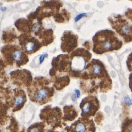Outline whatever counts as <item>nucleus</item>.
Returning <instances> with one entry per match:
<instances>
[{"label": "nucleus", "instance_id": "nucleus-17", "mask_svg": "<svg viewBox=\"0 0 132 132\" xmlns=\"http://www.w3.org/2000/svg\"><path fill=\"white\" fill-rule=\"evenodd\" d=\"M130 67L131 69L132 70V60H131V61H130Z\"/></svg>", "mask_w": 132, "mask_h": 132}, {"label": "nucleus", "instance_id": "nucleus-12", "mask_svg": "<svg viewBox=\"0 0 132 132\" xmlns=\"http://www.w3.org/2000/svg\"><path fill=\"white\" fill-rule=\"evenodd\" d=\"M87 15V13H81L80 14H78L77 16H76L75 18V21L77 22L79 20L82 19L83 17Z\"/></svg>", "mask_w": 132, "mask_h": 132}, {"label": "nucleus", "instance_id": "nucleus-1", "mask_svg": "<svg viewBox=\"0 0 132 132\" xmlns=\"http://www.w3.org/2000/svg\"><path fill=\"white\" fill-rule=\"evenodd\" d=\"M94 43L93 51L96 53L118 49L122 42L116 36L115 34L110 30H104L96 34L93 38Z\"/></svg>", "mask_w": 132, "mask_h": 132}, {"label": "nucleus", "instance_id": "nucleus-14", "mask_svg": "<svg viewBox=\"0 0 132 132\" xmlns=\"http://www.w3.org/2000/svg\"><path fill=\"white\" fill-rule=\"evenodd\" d=\"M47 57H48L47 54H42V55H41L40 58H39V64H42L44 59H45L46 58H47Z\"/></svg>", "mask_w": 132, "mask_h": 132}, {"label": "nucleus", "instance_id": "nucleus-11", "mask_svg": "<svg viewBox=\"0 0 132 132\" xmlns=\"http://www.w3.org/2000/svg\"><path fill=\"white\" fill-rule=\"evenodd\" d=\"M124 100L125 103L127 105H130L132 104V100L130 99V98L128 96H126L125 98H124Z\"/></svg>", "mask_w": 132, "mask_h": 132}, {"label": "nucleus", "instance_id": "nucleus-3", "mask_svg": "<svg viewBox=\"0 0 132 132\" xmlns=\"http://www.w3.org/2000/svg\"><path fill=\"white\" fill-rule=\"evenodd\" d=\"M74 53L75 55L72 58L71 62V70L72 71L76 72L77 73L81 72L85 69L87 61L90 58L91 55L84 57L82 53L77 52V51Z\"/></svg>", "mask_w": 132, "mask_h": 132}, {"label": "nucleus", "instance_id": "nucleus-15", "mask_svg": "<svg viewBox=\"0 0 132 132\" xmlns=\"http://www.w3.org/2000/svg\"><path fill=\"white\" fill-rule=\"evenodd\" d=\"M75 94H76V96H77V98H78V97H79V96L80 95V91H79L78 90H75Z\"/></svg>", "mask_w": 132, "mask_h": 132}, {"label": "nucleus", "instance_id": "nucleus-5", "mask_svg": "<svg viewBox=\"0 0 132 132\" xmlns=\"http://www.w3.org/2000/svg\"><path fill=\"white\" fill-rule=\"evenodd\" d=\"M23 47L26 52L33 53L41 47V44L34 37L28 38L23 40Z\"/></svg>", "mask_w": 132, "mask_h": 132}, {"label": "nucleus", "instance_id": "nucleus-6", "mask_svg": "<svg viewBox=\"0 0 132 132\" xmlns=\"http://www.w3.org/2000/svg\"><path fill=\"white\" fill-rule=\"evenodd\" d=\"M11 58H12L13 60L16 61L18 66L24 65L28 61L27 56L19 49H15L14 51H13V53L11 54Z\"/></svg>", "mask_w": 132, "mask_h": 132}, {"label": "nucleus", "instance_id": "nucleus-16", "mask_svg": "<svg viewBox=\"0 0 132 132\" xmlns=\"http://www.w3.org/2000/svg\"><path fill=\"white\" fill-rule=\"evenodd\" d=\"M129 132H132V124L129 126Z\"/></svg>", "mask_w": 132, "mask_h": 132}, {"label": "nucleus", "instance_id": "nucleus-2", "mask_svg": "<svg viewBox=\"0 0 132 132\" xmlns=\"http://www.w3.org/2000/svg\"><path fill=\"white\" fill-rule=\"evenodd\" d=\"M110 23L126 42L132 41V25L121 15L109 18Z\"/></svg>", "mask_w": 132, "mask_h": 132}, {"label": "nucleus", "instance_id": "nucleus-7", "mask_svg": "<svg viewBox=\"0 0 132 132\" xmlns=\"http://www.w3.org/2000/svg\"><path fill=\"white\" fill-rule=\"evenodd\" d=\"M52 92L48 88H40L37 90L36 94L34 98L36 101L38 102H45L49 99L50 94Z\"/></svg>", "mask_w": 132, "mask_h": 132}, {"label": "nucleus", "instance_id": "nucleus-9", "mask_svg": "<svg viewBox=\"0 0 132 132\" xmlns=\"http://www.w3.org/2000/svg\"><path fill=\"white\" fill-rule=\"evenodd\" d=\"M89 129L88 125L83 122L76 123L75 127V132H87Z\"/></svg>", "mask_w": 132, "mask_h": 132}, {"label": "nucleus", "instance_id": "nucleus-10", "mask_svg": "<svg viewBox=\"0 0 132 132\" xmlns=\"http://www.w3.org/2000/svg\"><path fill=\"white\" fill-rule=\"evenodd\" d=\"M125 14L127 17H128V18L129 19L132 21V9H129L128 11H127Z\"/></svg>", "mask_w": 132, "mask_h": 132}, {"label": "nucleus", "instance_id": "nucleus-13", "mask_svg": "<svg viewBox=\"0 0 132 132\" xmlns=\"http://www.w3.org/2000/svg\"><path fill=\"white\" fill-rule=\"evenodd\" d=\"M40 129H39L38 127H32V128H30L29 130V132H40Z\"/></svg>", "mask_w": 132, "mask_h": 132}, {"label": "nucleus", "instance_id": "nucleus-4", "mask_svg": "<svg viewBox=\"0 0 132 132\" xmlns=\"http://www.w3.org/2000/svg\"><path fill=\"white\" fill-rule=\"evenodd\" d=\"M80 107L82 116L93 115L98 110V100H94L93 98H86L82 100Z\"/></svg>", "mask_w": 132, "mask_h": 132}, {"label": "nucleus", "instance_id": "nucleus-8", "mask_svg": "<svg viewBox=\"0 0 132 132\" xmlns=\"http://www.w3.org/2000/svg\"><path fill=\"white\" fill-rule=\"evenodd\" d=\"M26 101V97L24 93H20L17 95L14 98V105L15 109L19 110L23 106Z\"/></svg>", "mask_w": 132, "mask_h": 132}]
</instances>
